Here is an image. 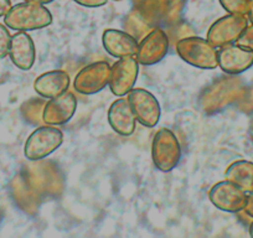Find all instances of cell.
<instances>
[{
    "label": "cell",
    "mask_w": 253,
    "mask_h": 238,
    "mask_svg": "<svg viewBox=\"0 0 253 238\" xmlns=\"http://www.w3.org/2000/svg\"><path fill=\"white\" fill-rule=\"evenodd\" d=\"M246 213H247L250 217L253 218V191L247 195V201H246V206L243 208Z\"/></svg>",
    "instance_id": "24"
},
{
    "label": "cell",
    "mask_w": 253,
    "mask_h": 238,
    "mask_svg": "<svg viewBox=\"0 0 253 238\" xmlns=\"http://www.w3.org/2000/svg\"><path fill=\"white\" fill-rule=\"evenodd\" d=\"M176 52L182 61L201 70H215L218 67L217 48L208 39L189 36L177 41Z\"/></svg>",
    "instance_id": "2"
},
{
    "label": "cell",
    "mask_w": 253,
    "mask_h": 238,
    "mask_svg": "<svg viewBox=\"0 0 253 238\" xmlns=\"http://www.w3.org/2000/svg\"><path fill=\"white\" fill-rule=\"evenodd\" d=\"M250 235L253 237V222L251 223V226H250Z\"/></svg>",
    "instance_id": "27"
},
{
    "label": "cell",
    "mask_w": 253,
    "mask_h": 238,
    "mask_svg": "<svg viewBox=\"0 0 253 238\" xmlns=\"http://www.w3.org/2000/svg\"><path fill=\"white\" fill-rule=\"evenodd\" d=\"M11 35L9 33V28L5 24L0 23V58H5L9 56V47H10Z\"/></svg>",
    "instance_id": "20"
},
{
    "label": "cell",
    "mask_w": 253,
    "mask_h": 238,
    "mask_svg": "<svg viewBox=\"0 0 253 238\" xmlns=\"http://www.w3.org/2000/svg\"><path fill=\"white\" fill-rule=\"evenodd\" d=\"M63 143V133L55 125H42L31 133L24 145V155L30 161L50 157Z\"/></svg>",
    "instance_id": "4"
},
{
    "label": "cell",
    "mask_w": 253,
    "mask_h": 238,
    "mask_svg": "<svg viewBox=\"0 0 253 238\" xmlns=\"http://www.w3.org/2000/svg\"><path fill=\"white\" fill-rule=\"evenodd\" d=\"M135 10L152 21L171 20L182 9V0H133Z\"/></svg>",
    "instance_id": "14"
},
{
    "label": "cell",
    "mask_w": 253,
    "mask_h": 238,
    "mask_svg": "<svg viewBox=\"0 0 253 238\" xmlns=\"http://www.w3.org/2000/svg\"><path fill=\"white\" fill-rule=\"evenodd\" d=\"M24 1H29V3H35V4H41V5H46V4H50L55 0H24Z\"/></svg>",
    "instance_id": "26"
},
{
    "label": "cell",
    "mask_w": 253,
    "mask_h": 238,
    "mask_svg": "<svg viewBox=\"0 0 253 238\" xmlns=\"http://www.w3.org/2000/svg\"><path fill=\"white\" fill-rule=\"evenodd\" d=\"M9 57L21 71L33 69L36 60V48L33 38L28 33L16 31V34L11 35Z\"/></svg>",
    "instance_id": "15"
},
{
    "label": "cell",
    "mask_w": 253,
    "mask_h": 238,
    "mask_svg": "<svg viewBox=\"0 0 253 238\" xmlns=\"http://www.w3.org/2000/svg\"><path fill=\"white\" fill-rule=\"evenodd\" d=\"M248 21L253 25V0H248V6H247V13H246Z\"/></svg>",
    "instance_id": "25"
},
{
    "label": "cell",
    "mask_w": 253,
    "mask_h": 238,
    "mask_svg": "<svg viewBox=\"0 0 253 238\" xmlns=\"http://www.w3.org/2000/svg\"><path fill=\"white\" fill-rule=\"evenodd\" d=\"M139 62L135 56L122 57L114 62L111 70L109 89L117 97H124L129 93L138 79Z\"/></svg>",
    "instance_id": "8"
},
{
    "label": "cell",
    "mask_w": 253,
    "mask_h": 238,
    "mask_svg": "<svg viewBox=\"0 0 253 238\" xmlns=\"http://www.w3.org/2000/svg\"><path fill=\"white\" fill-rule=\"evenodd\" d=\"M107 118H108L111 128L117 134L122 135V137H129V135L134 134L137 119L130 108L128 98L119 97L118 99H116L109 106Z\"/></svg>",
    "instance_id": "13"
},
{
    "label": "cell",
    "mask_w": 253,
    "mask_h": 238,
    "mask_svg": "<svg viewBox=\"0 0 253 238\" xmlns=\"http://www.w3.org/2000/svg\"><path fill=\"white\" fill-rule=\"evenodd\" d=\"M211 203L223 212L236 213L243 211L247 201V193L232 181L225 180L216 183L209 193Z\"/></svg>",
    "instance_id": "9"
},
{
    "label": "cell",
    "mask_w": 253,
    "mask_h": 238,
    "mask_svg": "<svg viewBox=\"0 0 253 238\" xmlns=\"http://www.w3.org/2000/svg\"><path fill=\"white\" fill-rule=\"evenodd\" d=\"M218 1L228 14L246 15V13H247L248 0H218Z\"/></svg>",
    "instance_id": "19"
},
{
    "label": "cell",
    "mask_w": 253,
    "mask_h": 238,
    "mask_svg": "<svg viewBox=\"0 0 253 238\" xmlns=\"http://www.w3.org/2000/svg\"><path fill=\"white\" fill-rule=\"evenodd\" d=\"M112 66L107 61H97L80 70L74 81V87L79 93L91 96L103 91L109 84Z\"/></svg>",
    "instance_id": "6"
},
{
    "label": "cell",
    "mask_w": 253,
    "mask_h": 238,
    "mask_svg": "<svg viewBox=\"0 0 253 238\" xmlns=\"http://www.w3.org/2000/svg\"><path fill=\"white\" fill-rule=\"evenodd\" d=\"M4 24L10 30L23 33L41 30L52 24V14L45 5L23 1L11 6L4 16Z\"/></svg>",
    "instance_id": "1"
},
{
    "label": "cell",
    "mask_w": 253,
    "mask_h": 238,
    "mask_svg": "<svg viewBox=\"0 0 253 238\" xmlns=\"http://www.w3.org/2000/svg\"><path fill=\"white\" fill-rule=\"evenodd\" d=\"M102 43H103L104 50L116 58L137 55V39L126 31L107 29L102 34Z\"/></svg>",
    "instance_id": "16"
},
{
    "label": "cell",
    "mask_w": 253,
    "mask_h": 238,
    "mask_svg": "<svg viewBox=\"0 0 253 238\" xmlns=\"http://www.w3.org/2000/svg\"><path fill=\"white\" fill-rule=\"evenodd\" d=\"M169 51V38L159 26L153 28L142 40L138 42L135 58L143 66H153L167 56Z\"/></svg>",
    "instance_id": "10"
},
{
    "label": "cell",
    "mask_w": 253,
    "mask_h": 238,
    "mask_svg": "<svg viewBox=\"0 0 253 238\" xmlns=\"http://www.w3.org/2000/svg\"><path fill=\"white\" fill-rule=\"evenodd\" d=\"M77 109V98L72 92L67 91L47 101L41 113V119L47 125L66 124L75 116Z\"/></svg>",
    "instance_id": "11"
},
{
    "label": "cell",
    "mask_w": 253,
    "mask_h": 238,
    "mask_svg": "<svg viewBox=\"0 0 253 238\" xmlns=\"http://www.w3.org/2000/svg\"><path fill=\"white\" fill-rule=\"evenodd\" d=\"M225 177L240 186L245 193L253 191V162L248 160H237L226 169Z\"/></svg>",
    "instance_id": "18"
},
{
    "label": "cell",
    "mask_w": 253,
    "mask_h": 238,
    "mask_svg": "<svg viewBox=\"0 0 253 238\" xmlns=\"http://www.w3.org/2000/svg\"><path fill=\"white\" fill-rule=\"evenodd\" d=\"M74 1L84 8H101L106 5L108 0H74Z\"/></svg>",
    "instance_id": "22"
},
{
    "label": "cell",
    "mask_w": 253,
    "mask_h": 238,
    "mask_svg": "<svg viewBox=\"0 0 253 238\" xmlns=\"http://www.w3.org/2000/svg\"><path fill=\"white\" fill-rule=\"evenodd\" d=\"M218 67L227 75H240L253 66V51L237 43L217 48Z\"/></svg>",
    "instance_id": "12"
},
{
    "label": "cell",
    "mask_w": 253,
    "mask_h": 238,
    "mask_svg": "<svg viewBox=\"0 0 253 238\" xmlns=\"http://www.w3.org/2000/svg\"><path fill=\"white\" fill-rule=\"evenodd\" d=\"M113 1H122V0H113Z\"/></svg>",
    "instance_id": "28"
},
{
    "label": "cell",
    "mask_w": 253,
    "mask_h": 238,
    "mask_svg": "<svg viewBox=\"0 0 253 238\" xmlns=\"http://www.w3.org/2000/svg\"><path fill=\"white\" fill-rule=\"evenodd\" d=\"M152 159L155 167L163 172L172 171L181 160V147L176 135L168 128L155 133L152 143Z\"/></svg>",
    "instance_id": "3"
},
{
    "label": "cell",
    "mask_w": 253,
    "mask_h": 238,
    "mask_svg": "<svg viewBox=\"0 0 253 238\" xmlns=\"http://www.w3.org/2000/svg\"><path fill=\"white\" fill-rule=\"evenodd\" d=\"M236 43L242 47L247 48V50L253 51V25L252 24H248L247 28L245 29L241 36L238 38V40L236 41Z\"/></svg>",
    "instance_id": "21"
},
{
    "label": "cell",
    "mask_w": 253,
    "mask_h": 238,
    "mask_svg": "<svg viewBox=\"0 0 253 238\" xmlns=\"http://www.w3.org/2000/svg\"><path fill=\"white\" fill-rule=\"evenodd\" d=\"M71 79L63 70H52L40 75L34 82V89L43 98H53L69 91Z\"/></svg>",
    "instance_id": "17"
},
{
    "label": "cell",
    "mask_w": 253,
    "mask_h": 238,
    "mask_svg": "<svg viewBox=\"0 0 253 238\" xmlns=\"http://www.w3.org/2000/svg\"><path fill=\"white\" fill-rule=\"evenodd\" d=\"M11 6H13L11 0H0V18H4L11 9Z\"/></svg>",
    "instance_id": "23"
},
{
    "label": "cell",
    "mask_w": 253,
    "mask_h": 238,
    "mask_svg": "<svg viewBox=\"0 0 253 238\" xmlns=\"http://www.w3.org/2000/svg\"><path fill=\"white\" fill-rule=\"evenodd\" d=\"M248 24L250 21L246 15L227 14L225 16H221L210 26L206 39L216 48L236 43Z\"/></svg>",
    "instance_id": "5"
},
{
    "label": "cell",
    "mask_w": 253,
    "mask_h": 238,
    "mask_svg": "<svg viewBox=\"0 0 253 238\" xmlns=\"http://www.w3.org/2000/svg\"><path fill=\"white\" fill-rule=\"evenodd\" d=\"M126 98L137 122L147 128H154L162 117V108L157 97L144 88H133Z\"/></svg>",
    "instance_id": "7"
}]
</instances>
